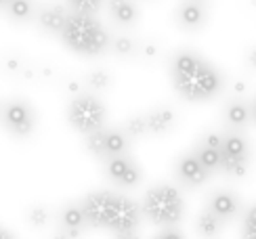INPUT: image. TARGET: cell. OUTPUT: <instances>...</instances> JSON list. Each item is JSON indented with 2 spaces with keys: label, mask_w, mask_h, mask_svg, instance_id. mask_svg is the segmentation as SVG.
<instances>
[{
  "label": "cell",
  "mask_w": 256,
  "mask_h": 239,
  "mask_svg": "<svg viewBox=\"0 0 256 239\" xmlns=\"http://www.w3.org/2000/svg\"><path fill=\"white\" fill-rule=\"evenodd\" d=\"M84 145H86L88 154L97 160H105V126L94 130V132L84 134Z\"/></svg>",
  "instance_id": "cell-24"
},
{
  "label": "cell",
  "mask_w": 256,
  "mask_h": 239,
  "mask_svg": "<svg viewBox=\"0 0 256 239\" xmlns=\"http://www.w3.org/2000/svg\"><path fill=\"white\" fill-rule=\"evenodd\" d=\"M124 134L130 140H138L147 136V122H145V114H134L130 118H126V122L122 126Z\"/></svg>",
  "instance_id": "cell-22"
},
{
  "label": "cell",
  "mask_w": 256,
  "mask_h": 239,
  "mask_svg": "<svg viewBox=\"0 0 256 239\" xmlns=\"http://www.w3.org/2000/svg\"><path fill=\"white\" fill-rule=\"evenodd\" d=\"M130 138L124 134L122 128H105V158L128 154Z\"/></svg>",
  "instance_id": "cell-18"
},
{
  "label": "cell",
  "mask_w": 256,
  "mask_h": 239,
  "mask_svg": "<svg viewBox=\"0 0 256 239\" xmlns=\"http://www.w3.org/2000/svg\"><path fill=\"white\" fill-rule=\"evenodd\" d=\"M50 239H74V237H72V235H70L68 231H63V229H57L55 233H52V237H50Z\"/></svg>",
  "instance_id": "cell-33"
},
{
  "label": "cell",
  "mask_w": 256,
  "mask_h": 239,
  "mask_svg": "<svg viewBox=\"0 0 256 239\" xmlns=\"http://www.w3.org/2000/svg\"><path fill=\"white\" fill-rule=\"evenodd\" d=\"M0 126L15 140H26L34 134L38 126V116L34 105L26 99H8L0 110Z\"/></svg>",
  "instance_id": "cell-6"
},
{
  "label": "cell",
  "mask_w": 256,
  "mask_h": 239,
  "mask_svg": "<svg viewBox=\"0 0 256 239\" xmlns=\"http://www.w3.org/2000/svg\"><path fill=\"white\" fill-rule=\"evenodd\" d=\"M196 2H208V0H196Z\"/></svg>",
  "instance_id": "cell-37"
},
{
  "label": "cell",
  "mask_w": 256,
  "mask_h": 239,
  "mask_svg": "<svg viewBox=\"0 0 256 239\" xmlns=\"http://www.w3.org/2000/svg\"><path fill=\"white\" fill-rule=\"evenodd\" d=\"M114 239H141V235H138V229H130V231L114 233Z\"/></svg>",
  "instance_id": "cell-31"
},
{
  "label": "cell",
  "mask_w": 256,
  "mask_h": 239,
  "mask_svg": "<svg viewBox=\"0 0 256 239\" xmlns=\"http://www.w3.org/2000/svg\"><path fill=\"white\" fill-rule=\"evenodd\" d=\"M250 164V145L240 130H229L222 134L220 145V170L227 176L242 178L246 176Z\"/></svg>",
  "instance_id": "cell-7"
},
{
  "label": "cell",
  "mask_w": 256,
  "mask_h": 239,
  "mask_svg": "<svg viewBox=\"0 0 256 239\" xmlns=\"http://www.w3.org/2000/svg\"><path fill=\"white\" fill-rule=\"evenodd\" d=\"M185 214L183 195L176 187L166 182L154 184L141 202V216L158 226H174Z\"/></svg>",
  "instance_id": "cell-4"
},
{
  "label": "cell",
  "mask_w": 256,
  "mask_h": 239,
  "mask_svg": "<svg viewBox=\"0 0 256 239\" xmlns=\"http://www.w3.org/2000/svg\"><path fill=\"white\" fill-rule=\"evenodd\" d=\"M222 226H225V220L218 218V216L212 210H202L196 218V233L202 239H216L222 233Z\"/></svg>",
  "instance_id": "cell-17"
},
{
  "label": "cell",
  "mask_w": 256,
  "mask_h": 239,
  "mask_svg": "<svg viewBox=\"0 0 256 239\" xmlns=\"http://www.w3.org/2000/svg\"><path fill=\"white\" fill-rule=\"evenodd\" d=\"M145 122H147V134L164 136L174 130L176 114L170 107H154V110H149L145 114Z\"/></svg>",
  "instance_id": "cell-13"
},
{
  "label": "cell",
  "mask_w": 256,
  "mask_h": 239,
  "mask_svg": "<svg viewBox=\"0 0 256 239\" xmlns=\"http://www.w3.org/2000/svg\"><path fill=\"white\" fill-rule=\"evenodd\" d=\"M110 50L120 59H130L138 52V44L130 36H116L110 42Z\"/></svg>",
  "instance_id": "cell-21"
},
{
  "label": "cell",
  "mask_w": 256,
  "mask_h": 239,
  "mask_svg": "<svg viewBox=\"0 0 256 239\" xmlns=\"http://www.w3.org/2000/svg\"><path fill=\"white\" fill-rule=\"evenodd\" d=\"M57 220H59V229L68 231L74 239H80L84 229H86V218H84L80 204H66L59 210Z\"/></svg>",
  "instance_id": "cell-14"
},
{
  "label": "cell",
  "mask_w": 256,
  "mask_h": 239,
  "mask_svg": "<svg viewBox=\"0 0 256 239\" xmlns=\"http://www.w3.org/2000/svg\"><path fill=\"white\" fill-rule=\"evenodd\" d=\"M156 239H185V237L180 235L176 229H172V226H168V229H166V231H162V233H160Z\"/></svg>",
  "instance_id": "cell-30"
},
{
  "label": "cell",
  "mask_w": 256,
  "mask_h": 239,
  "mask_svg": "<svg viewBox=\"0 0 256 239\" xmlns=\"http://www.w3.org/2000/svg\"><path fill=\"white\" fill-rule=\"evenodd\" d=\"M174 174L178 178V182L183 184L187 189H196V187H202L212 172L206 170L204 166L198 162V158L194 154H185L176 160V166H174Z\"/></svg>",
  "instance_id": "cell-9"
},
{
  "label": "cell",
  "mask_w": 256,
  "mask_h": 239,
  "mask_svg": "<svg viewBox=\"0 0 256 239\" xmlns=\"http://www.w3.org/2000/svg\"><path fill=\"white\" fill-rule=\"evenodd\" d=\"M59 38L66 44V48L80 57H101L103 52L110 50L112 42L110 32L94 19V15L72 13V10Z\"/></svg>",
  "instance_id": "cell-3"
},
{
  "label": "cell",
  "mask_w": 256,
  "mask_h": 239,
  "mask_svg": "<svg viewBox=\"0 0 256 239\" xmlns=\"http://www.w3.org/2000/svg\"><path fill=\"white\" fill-rule=\"evenodd\" d=\"M0 65H2L4 74L8 76H21V72H24V61H21V57L17 55H4L2 59H0Z\"/></svg>",
  "instance_id": "cell-27"
},
{
  "label": "cell",
  "mask_w": 256,
  "mask_h": 239,
  "mask_svg": "<svg viewBox=\"0 0 256 239\" xmlns=\"http://www.w3.org/2000/svg\"><path fill=\"white\" fill-rule=\"evenodd\" d=\"M208 210H212L218 216V218H222L227 222V220L236 218V216L240 214L242 202H240V198L233 191H225V189L212 191L210 198H208Z\"/></svg>",
  "instance_id": "cell-11"
},
{
  "label": "cell",
  "mask_w": 256,
  "mask_h": 239,
  "mask_svg": "<svg viewBox=\"0 0 256 239\" xmlns=\"http://www.w3.org/2000/svg\"><path fill=\"white\" fill-rule=\"evenodd\" d=\"M222 118H225V122H227L233 130H244V128L250 124L252 112H250L248 103H244V101H240V99H233V101H229V103L225 105Z\"/></svg>",
  "instance_id": "cell-16"
},
{
  "label": "cell",
  "mask_w": 256,
  "mask_h": 239,
  "mask_svg": "<svg viewBox=\"0 0 256 239\" xmlns=\"http://www.w3.org/2000/svg\"><path fill=\"white\" fill-rule=\"evenodd\" d=\"M103 162H105V176L122 189H134L143 180L141 168L128 154L105 158Z\"/></svg>",
  "instance_id": "cell-8"
},
{
  "label": "cell",
  "mask_w": 256,
  "mask_h": 239,
  "mask_svg": "<svg viewBox=\"0 0 256 239\" xmlns=\"http://www.w3.org/2000/svg\"><path fill=\"white\" fill-rule=\"evenodd\" d=\"M26 220L32 229H44V226L50 222V210L44 204H34L30 206L26 212Z\"/></svg>",
  "instance_id": "cell-23"
},
{
  "label": "cell",
  "mask_w": 256,
  "mask_h": 239,
  "mask_svg": "<svg viewBox=\"0 0 256 239\" xmlns=\"http://www.w3.org/2000/svg\"><path fill=\"white\" fill-rule=\"evenodd\" d=\"M246 65L252 72H256V46L248 48V52H246Z\"/></svg>",
  "instance_id": "cell-32"
},
{
  "label": "cell",
  "mask_w": 256,
  "mask_h": 239,
  "mask_svg": "<svg viewBox=\"0 0 256 239\" xmlns=\"http://www.w3.org/2000/svg\"><path fill=\"white\" fill-rule=\"evenodd\" d=\"M200 143H204L208 147H214V149H220V145H222V132H206V134H202Z\"/></svg>",
  "instance_id": "cell-29"
},
{
  "label": "cell",
  "mask_w": 256,
  "mask_h": 239,
  "mask_svg": "<svg viewBox=\"0 0 256 239\" xmlns=\"http://www.w3.org/2000/svg\"><path fill=\"white\" fill-rule=\"evenodd\" d=\"M105 0H68V6L72 13H82V15H97Z\"/></svg>",
  "instance_id": "cell-26"
},
{
  "label": "cell",
  "mask_w": 256,
  "mask_h": 239,
  "mask_svg": "<svg viewBox=\"0 0 256 239\" xmlns=\"http://www.w3.org/2000/svg\"><path fill=\"white\" fill-rule=\"evenodd\" d=\"M250 112H252V120H254V122H256V103L252 105V110H250Z\"/></svg>",
  "instance_id": "cell-35"
},
{
  "label": "cell",
  "mask_w": 256,
  "mask_h": 239,
  "mask_svg": "<svg viewBox=\"0 0 256 239\" xmlns=\"http://www.w3.org/2000/svg\"><path fill=\"white\" fill-rule=\"evenodd\" d=\"M70 10L61 4H50V6H42L36 15V24L42 32H46L50 36H59L61 30L66 28Z\"/></svg>",
  "instance_id": "cell-12"
},
{
  "label": "cell",
  "mask_w": 256,
  "mask_h": 239,
  "mask_svg": "<svg viewBox=\"0 0 256 239\" xmlns=\"http://www.w3.org/2000/svg\"><path fill=\"white\" fill-rule=\"evenodd\" d=\"M194 156L198 158V162L206 170L214 172V170H220V149H214V147H208L204 143H198L196 149H194Z\"/></svg>",
  "instance_id": "cell-20"
},
{
  "label": "cell",
  "mask_w": 256,
  "mask_h": 239,
  "mask_svg": "<svg viewBox=\"0 0 256 239\" xmlns=\"http://www.w3.org/2000/svg\"><path fill=\"white\" fill-rule=\"evenodd\" d=\"M0 239H17V237L10 233L8 229H4V226H0Z\"/></svg>",
  "instance_id": "cell-34"
},
{
  "label": "cell",
  "mask_w": 256,
  "mask_h": 239,
  "mask_svg": "<svg viewBox=\"0 0 256 239\" xmlns=\"http://www.w3.org/2000/svg\"><path fill=\"white\" fill-rule=\"evenodd\" d=\"M170 80L176 94L189 103L210 101L222 90V74L194 50H178L170 61Z\"/></svg>",
  "instance_id": "cell-1"
},
{
  "label": "cell",
  "mask_w": 256,
  "mask_h": 239,
  "mask_svg": "<svg viewBox=\"0 0 256 239\" xmlns=\"http://www.w3.org/2000/svg\"><path fill=\"white\" fill-rule=\"evenodd\" d=\"M80 208L86 218V226L108 229L112 233L138 229L141 206L114 191H90L82 198Z\"/></svg>",
  "instance_id": "cell-2"
},
{
  "label": "cell",
  "mask_w": 256,
  "mask_h": 239,
  "mask_svg": "<svg viewBox=\"0 0 256 239\" xmlns=\"http://www.w3.org/2000/svg\"><path fill=\"white\" fill-rule=\"evenodd\" d=\"M8 2H10V0H0V8H2V10H4V6H6Z\"/></svg>",
  "instance_id": "cell-36"
},
{
  "label": "cell",
  "mask_w": 256,
  "mask_h": 239,
  "mask_svg": "<svg viewBox=\"0 0 256 239\" xmlns=\"http://www.w3.org/2000/svg\"><path fill=\"white\" fill-rule=\"evenodd\" d=\"M110 17L116 26L132 28L138 21V6L134 0H108Z\"/></svg>",
  "instance_id": "cell-15"
},
{
  "label": "cell",
  "mask_w": 256,
  "mask_h": 239,
  "mask_svg": "<svg viewBox=\"0 0 256 239\" xmlns=\"http://www.w3.org/2000/svg\"><path fill=\"white\" fill-rule=\"evenodd\" d=\"M84 84L88 86L90 92H101V90H108L112 86V76L108 70H92L84 76Z\"/></svg>",
  "instance_id": "cell-25"
},
{
  "label": "cell",
  "mask_w": 256,
  "mask_h": 239,
  "mask_svg": "<svg viewBox=\"0 0 256 239\" xmlns=\"http://www.w3.org/2000/svg\"><path fill=\"white\" fill-rule=\"evenodd\" d=\"M105 120H108V107L94 92H80L68 105V124L80 134L103 128Z\"/></svg>",
  "instance_id": "cell-5"
},
{
  "label": "cell",
  "mask_w": 256,
  "mask_h": 239,
  "mask_svg": "<svg viewBox=\"0 0 256 239\" xmlns=\"http://www.w3.org/2000/svg\"><path fill=\"white\" fill-rule=\"evenodd\" d=\"M242 239H256V206L246 212L242 226Z\"/></svg>",
  "instance_id": "cell-28"
},
{
  "label": "cell",
  "mask_w": 256,
  "mask_h": 239,
  "mask_svg": "<svg viewBox=\"0 0 256 239\" xmlns=\"http://www.w3.org/2000/svg\"><path fill=\"white\" fill-rule=\"evenodd\" d=\"M174 19L178 28L187 32H198L208 24V2H196V0H180Z\"/></svg>",
  "instance_id": "cell-10"
},
{
  "label": "cell",
  "mask_w": 256,
  "mask_h": 239,
  "mask_svg": "<svg viewBox=\"0 0 256 239\" xmlns=\"http://www.w3.org/2000/svg\"><path fill=\"white\" fill-rule=\"evenodd\" d=\"M34 0H10L4 6V13L13 24H28L34 19Z\"/></svg>",
  "instance_id": "cell-19"
}]
</instances>
